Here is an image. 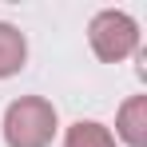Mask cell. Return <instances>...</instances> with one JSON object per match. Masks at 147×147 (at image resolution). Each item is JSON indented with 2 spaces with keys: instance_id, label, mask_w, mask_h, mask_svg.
<instances>
[{
  "instance_id": "obj_1",
  "label": "cell",
  "mask_w": 147,
  "mask_h": 147,
  "mask_svg": "<svg viewBox=\"0 0 147 147\" xmlns=\"http://www.w3.org/2000/svg\"><path fill=\"white\" fill-rule=\"evenodd\" d=\"M56 135V107L40 96H24L4 111L8 147H48Z\"/></svg>"
},
{
  "instance_id": "obj_2",
  "label": "cell",
  "mask_w": 147,
  "mask_h": 147,
  "mask_svg": "<svg viewBox=\"0 0 147 147\" xmlns=\"http://www.w3.org/2000/svg\"><path fill=\"white\" fill-rule=\"evenodd\" d=\"M88 40H92V52H96L103 64H119V60H127L131 52L139 48V28H135V20L127 12L107 8V12H99L96 20H92Z\"/></svg>"
},
{
  "instance_id": "obj_3",
  "label": "cell",
  "mask_w": 147,
  "mask_h": 147,
  "mask_svg": "<svg viewBox=\"0 0 147 147\" xmlns=\"http://www.w3.org/2000/svg\"><path fill=\"white\" fill-rule=\"evenodd\" d=\"M119 139L127 147H147V96H131L119 107Z\"/></svg>"
},
{
  "instance_id": "obj_4",
  "label": "cell",
  "mask_w": 147,
  "mask_h": 147,
  "mask_svg": "<svg viewBox=\"0 0 147 147\" xmlns=\"http://www.w3.org/2000/svg\"><path fill=\"white\" fill-rule=\"evenodd\" d=\"M24 56H28L24 32L12 28V24H0V80L20 72V68H24Z\"/></svg>"
},
{
  "instance_id": "obj_5",
  "label": "cell",
  "mask_w": 147,
  "mask_h": 147,
  "mask_svg": "<svg viewBox=\"0 0 147 147\" xmlns=\"http://www.w3.org/2000/svg\"><path fill=\"white\" fill-rule=\"evenodd\" d=\"M64 147H115L111 139V131L96 119H80L68 127V135H64Z\"/></svg>"
}]
</instances>
